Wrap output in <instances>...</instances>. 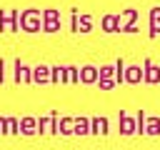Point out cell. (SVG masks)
Instances as JSON below:
<instances>
[{
	"mask_svg": "<svg viewBox=\"0 0 160 150\" xmlns=\"http://www.w3.org/2000/svg\"><path fill=\"white\" fill-rule=\"evenodd\" d=\"M90 132L105 135V132H108V120H105V118H95V120H92V130H90Z\"/></svg>",
	"mask_w": 160,
	"mask_h": 150,
	"instance_id": "1",
	"label": "cell"
},
{
	"mask_svg": "<svg viewBox=\"0 0 160 150\" xmlns=\"http://www.w3.org/2000/svg\"><path fill=\"white\" fill-rule=\"evenodd\" d=\"M20 128H22L25 135H32V132H35V118H25V120L20 122Z\"/></svg>",
	"mask_w": 160,
	"mask_h": 150,
	"instance_id": "2",
	"label": "cell"
},
{
	"mask_svg": "<svg viewBox=\"0 0 160 150\" xmlns=\"http://www.w3.org/2000/svg\"><path fill=\"white\" fill-rule=\"evenodd\" d=\"M75 132H78V135H88V132H90V130H88V120H85V118L75 120Z\"/></svg>",
	"mask_w": 160,
	"mask_h": 150,
	"instance_id": "3",
	"label": "cell"
},
{
	"mask_svg": "<svg viewBox=\"0 0 160 150\" xmlns=\"http://www.w3.org/2000/svg\"><path fill=\"white\" fill-rule=\"evenodd\" d=\"M5 132H10V135H15V132H20V130H18V120H12V118H8V120H5Z\"/></svg>",
	"mask_w": 160,
	"mask_h": 150,
	"instance_id": "4",
	"label": "cell"
},
{
	"mask_svg": "<svg viewBox=\"0 0 160 150\" xmlns=\"http://www.w3.org/2000/svg\"><path fill=\"white\" fill-rule=\"evenodd\" d=\"M122 132H125V135H132V132H135V128H132V122H130L128 115H122Z\"/></svg>",
	"mask_w": 160,
	"mask_h": 150,
	"instance_id": "5",
	"label": "cell"
},
{
	"mask_svg": "<svg viewBox=\"0 0 160 150\" xmlns=\"http://www.w3.org/2000/svg\"><path fill=\"white\" fill-rule=\"evenodd\" d=\"M60 128H62V130H60L62 135H70V132H72V130H70V128H72V120H70V118H65V120L60 122Z\"/></svg>",
	"mask_w": 160,
	"mask_h": 150,
	"instance_id": "6",
	"label": "cell"
},
{
	"mask_svg": "<svg viewBox=\"0 0 160 150\" xmlns=\"http://www.w3.org/2000/svg\"><path fill=\"white\" fill-rule=\"evenodd\" d=\"M158 128H160V122H158V120H155V118H152V120H150V122H148V128H145V132H152V135H155V132H160V130H158Z\"/></svg>",
	"mask_w": 160,
	"mask_h": 150,
	"instance_id": "7",
	"label": "cell"
},
{
	"mask_svg": "<svg viewBox=\"0 0 160 150\" xmlns=\"http://www.w3.org/2000/svg\"><path fill=\"white\" fill-rule=\"evenodd\" d=\"M35 80H48V68H35Z\"/></svg>",
	"mask_w": 160,
	"mask_h": 150,
	"instance_id": "8",
	"label": "cell"
},
{
	"mask_svg": "<svg viewBox=\"0 0 160 150\" xmlns=\"http://www.w3.org/2000/svg\"><path fill=\"white\" fill-rule=\"evenodd\" d=\"M142 72H140V68H130V72H128V78H130V82H135L138 78H140Z\"/></svg>",
	"mask_w": 160,
	"mask_h": 150,
	"instance_id": "9",
	"label": "cell"
},
{
	"mask_svg": "<svg viewBox=\"0 0 160 150\" xmlns=\"http://www.w3.org/2000/svg\"><path fill=\"white\" fill-rule=\"evenodd\" d=\"M92 70H95V68H85V72H82V80H85V82H90V80L95 78V72H92Z\"/></svg>",
	"mask_w": 160,
	"mask_h": 150,
	"instance_id": "10",
	"label": "cell"
},
{
	"mask_svg": "<svg viewBox=\"0 0 160 150\" xmlns=\"http://www.w3.org/2000/svg\"><path fill=\"white\" fill-rule=\"evenodd\" d=\"M0 80H2V62H0Z\"/></svg>",
	"mask_w": 160,
	"mask_h": 150,
	"instance_id": "11",
	"label": "cell"
}]
</instances>
